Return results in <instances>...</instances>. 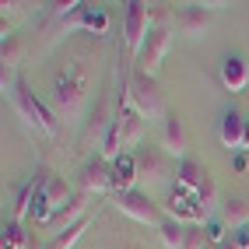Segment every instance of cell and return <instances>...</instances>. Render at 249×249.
Masks as SVG:
<instances>
[{
  "label": "cell",
  "mask_w": 249,
  "mask_h": 249,
  "mask_svg": "<svg viewBox=\"0 0 249 249\" xmlns=\"http://www.w3.org/2000/svg\"><path fill=\"white\" fill-rule=\"evenodd\" d=\"M169 49H172V32H169V28H151V32H147V39H144L141 53H137L141 74L155 77V71L161 67V60H165V53H169Z\"/></svg>",
  "instance_id": "6"
},
{
  "label": "cell",
  "mask_w": 249,
  "mask_h": 249,
  "mask_svg": "<svg viewBox=\"0 0 249 249\" xmlns=\"http://www.w3.org/2000/svg\"><path fill=\"white\" fill-rule=\"evenodd\" d=\"M28 246V235L21 231V225L14 221V225H7L4 228V249H25Z\"/></svg>",
  "instance_id": "21"
},
{
  "label": "cell",
  "mask_w": 249,
  "mask_h": 249,
  "mask_svg": "<svg viewBox=\"0 0 249 249\" xmlns=\"http://www.w3.org/2000/svg\"><path fill=\"white\" fill-rule=\"evenodd\" d=\"M242 141H246V120L239 112H225L221 116V144L228 151H239Z\"/></svg>",
  "instance_id": "16"
},
{
  "label": "cell",
  "mask_w": 249,
  "mask_h": 249,
  "mask_svg": "<svg viewBox=\"0 0 249 249\" xmlns=\"http://www.w3.org/2000/svg\"><path fill=\"white\" fill-rule=\"evenodd\" d=\"M165 207H169V218H172V221L196 225V228L207 221V211H211L200 196H196L193 190H186L182 182H176V186L169 190V200H165Z\"/></svg>",
  "instance_id": "2"
},
{
  "label": "cell",
  "mask_w": 249,
  "mask_h": 249,
  "mask_svg": "<svg viewBox=\"0 0 249 249\" xmlns=\"http://www.w3.org/2000/svg\"><path fill=\"white\" fill-rule=\"evenodd\" d=\"M137 182V158L123 155L120 161H112V190L116 193H130Z\"/></svg>",
  "instance_id": "14"
},
{
  "label": "cell",
  "mask_w": 249,
  "mask_h": 249,
  "mask_svg": "<svg viewBox=\"0 0 249 249\" xmlns=\"http://www.w3.org/2000/svg\"><path fill=\"white\" fill-rule=\"evenodd\" d=\"M81 28H91V32H106V14L102 11H91V7H85L81 11Z\"/></svg>",
  "instance_id": "22"
},
{
  "label": "cell",
  "mask_w": 249,
  "mask_h": 249,
  "mask_svg": "<svg viewBox=\"0 0 249 249\" xmlns=\"http://www.w3.org/2000/svg\"><path fill=\"white\" fill-rule=\"evenodd\" d=\"M137 158V179H147V182H158L165 172H169V155L161 151V144H147L134 155Z\"/></svg>",
  "instance_id": "9"
},
{
  "label": "cell",
  "mask_w": 249,
  "mask_h": 249,
  "mask_svg": "<svg viewBox=\"0 0 249 249\" xmlns=\"http://www.w3.org/2000/svg\"><path fill=\"white\" fill-rule=\"evenodd\" d=\"M85 102H88V81L77 67H67L53 88V116L63 123H74L85 112Z\"/></svg>",
  "instance_id": "1"
},
{
  "label": "cell",
  "mask_w": 249,
  "mask_h": 249,
  "mask_svg": "<svg viewBox=\"0 0 249 249\" xmlns=\"http://www.w3.org/2000/svg\"><path fill=\"white\" fill-rule=\"evenodd\" d=\"M14 56H18V46H14V39H4V63H14Z\"/></svg>",
  "instance_id": "25"
},
{
  "label": "cell",
  "mask_w": 249,
  "mask_h": 249,
  "mask_svg": "<svg viewBox=\"0 0 249 249\" xmlns=\"http://www.w3.org/2000/svg\"><path fill=\"white\" fill-rule=\"evenodd\" d=\"M176 182H182L186 190H193L200 200L211 207L214 204V179H211V172L204 169L200 161H193V158H182L179 165H176Z\"/></svg>",
  "instance_id": "5"
},
{
  "label": "cell",
  "mask_w": 249,
  "mask_h": 249,
  "mask_svg": "<svg viewBox=\"0 0 249 249\" xmlns=\"http://www.w3.org/2000/svg\"><path fill=\"white\" fill-rule=\"evenodd\" d=\"M161 151L179 161L186 155V130H182V120L176 112H165V120H161Z\"/></svg>",
  "instance_id": "11"
},
{
  "label": "cell",
  "mask_w": 249,
  "mask_h": 249,
  "mask_svg": "<svg viewBox=\"0 0 249 249\" xmlns=\"http://www.w3.org/2000/svg\"><path fill=\"white\" fill-rule=\"evenodd\" d=\"M116 123H120V134H123V144L126 147H134V144H141V137H144V116L134 109V102L123 95V102H120V112H116Z\"/></svg>",
  "instance_id": "10"
},
{
  "label": "cell",
  "mask_w": 249,
  "mask_h": 249,
  "mask_svg": "<svg viewBox=\"0 0 249 249\" xmlns=\"http://www.w3.org/2000/svg\"><path fill=\"white\" fill-rule=\"evenodd\" d=\"M179 32H182L186 39H204V32H207V11H204L200 4L179 11Z\"/></svg>",
  "instance_id": "15"
},
{
  "label": "cell",
  "mask_w": 249,
  "mask_h": 249,
  "mask_svg": "<svg viewBox=\"0 0 249 249\" xmlns=\"http://www.w3.org/2000/svg\"><path fill=\"white\" fill-rule=\"evenodd\" d=\"M218 249H235V242H221V246H218Z\"/></svg>",
  "instance_id": "27"
},
{
  "label": "cell",
  "mask_w": 249,
  "mask_h": 249,
  "mask_svg": "<svg viewBox=\"0 0 249 249\" xmlns=\"http://www.w3.org/2000/svg\"><path fill=\"white\" fill-rule=\"evenodd\" d=\"M11 95H14V106H18V112L25 116L28 126H36L39 134H46V137H56V116L36 98V91H28V85H21V81H18Z\"/></svg>",
  "instance_id": "3"
},
{
  "label": "cell",
  "mask_w": 249,
  "mask_h": 249,
  "mask_svg": "<svg viewBox=\"0 0 249 249\" xmlns=\"http://www.w3.org/2000/svg\"><path fill=\"white\" fill-rule=\"evenodd\" d=\"M207 242H228L225 239V228H221V221H207Z\"/></svg>",
  "instance_id": "23"
},
{
  "label": "cell",
  "mask_w": 249,
  "mask_h": 249,
  "mask_svg": "<svg viewBox=\"0 0 249 249\" xmlns=\"http://www.w3.org/2000/svg\"><path fill=\"white\" fill-rule=\"evenodd\" d=\"M126 98L134 102V109L144 116V120H165V112H161V98H158V88H155V77H147V74H134V81L126 85Z\"/></svg>",
  "instance_id": "4"
},
{
  "label": "cell",
  "mask_w": 249,
  "mask_h": 249,
  "mask_svg": "<svg viewBox=\"0 0 249 249\" xmlns=\"http://www.w3.org/2000/svg\"><path fill=\"white\" fill-rule=\"evenodd\" d=\"M221 85L231 91V95H242L246 85H249V67L242 56H225L221 63Z\"/></svg>",
  "instance_id": "12"
},
{
  "label": "cell",
  "mask_w": 249,
  "mask_h": 249,
  "mask_svg": "<svg viewBox=\"0 0 249 249\" xmlns=\"http://www.w3.org/2000/svg\"><path fill=\"white\" fill-rule=\"evenodd\" d=\"M120 147H123L120 123H116V120H109L106 134H102V158H106V161H120V158H123V155H120Z\"/></svg>",
  "instance_id": "18"
},
{
  "label": "cell",
  "mask_w": 249,
  "mask_h": 249,
  "mask_svg": "<svg viewBox=\"0 0 249 249\" xmlns=\"http://www.w3.org/2000/svg\"><path fill=\"white\" fill-rule=\"evenodd\" d=\"M85 228H88V221L81 218L77 225H71V228H63V231H56V239L49 242L46 249H71V246H74V242L81 239V231H85Z\"/></svg>",
  "instance_id": "20"
},
{
  "label": "cell",
  "mask_w": 249,
  "mask_h": 249,
  "mask_svg": "<svg viewBox=\"0 0 249 249\" xmlns=\"http://www.w3.org/2000/svg\"><path fill=\"white\" fill-rule=\"evenodd\" d=\"M81 186H85L88 193H106V190H112V165H109L106 158H98V161L85 165Z\"/></svg>",
  "instance_id": "13"
},
{
  "label": "cell",
  "mask_w": 249,
  "mask_h": 249,
  "mask_svg": "<svg viewBox=\"0 0 249 249\" xmlns=\"http://www.w3.org/2000/svg\"><path fill=\"white\" fill-rule=\"evenodd\" d=\"M158 235H161L165 249H186V239H190V225L165 218V221L158 225Z\"/></svg>",
  "instance_id": "17"
},
{
  "label": "cell",
  "mask_w": 249,
  "mask_h": 249,
  "mask_svg": "<svg viewBox=\"0 0 249 249\" xmlns=\"http://www.w3.org/2000/svg\"><path fill=\"white\" fill-rule=\"evenodd\" d=\"M231 242H235V249H249V225L231 231Z\"/></svg>",
  "instance_id": "24"
},
{
  "label": "cell",
  "mask_w": 249,
  "mask_h": 249,
  "mask_svg": "<svg viewBox=\"0 0 249 249\" xmlns=\"http://www.w3.org/2000/svg\"><path fill=\"white\" fill-rule=\"evenodd\" d=\"M221 218H225L228 225H235V228L249 225V200H242V196H231V200H225Z\"/></svg>",
  "instance_id": "19"
},
{
  "label": "cell",
  "mask_w": 249,
  "mask_h": 249,
  "mask_svg": "<svg viewBox=\"0 0 249 249\" xmlns=\"http://www.w3.org/2000/svg\"><path fill=\"white\" fill-rule=\"evenodd\" d=\"M147 32H151V11L147 4L134 0V4H126V18H123V36H126V49L130 53H141V46L147 39Z\"/></svg>",
  "instance_id": "8"
},
{
  "label": "cell",
  "mask_w": 249,
  "mask_h": 249,
  "mask_svg": "<svg viewBox=\"0 0 249 249\" xmlns=\"http://www.w3.org/2000/svg\"><path fill=\"white\" fill-rule=\"evenodd\" d=\"M116 207H120L123 214H130L134 221H141V225H161L165 218H161V211H158V204H151V196L147 193H141V190H130V193H116Z\"/></svg>",
  "instance_id": "7"
},
{
  "label": "cell",
  "mask_w": 249,
  "mask_h": 249,
  "mask_svg": "<svg viewBox=\"0 0 249 249\" xmlns=\"http://www.w3.org/2000/svg\"><path fill=\"white\" fill-rule=\"evenodd\" d=\"M242 147H246V151H249V123H246V141H242Z\"/></svg>",
  "instance_id": "26"
}]
</instances>
